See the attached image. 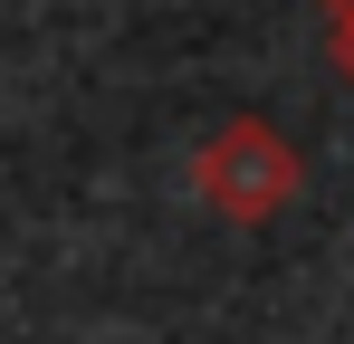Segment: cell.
I'll return each mask as SVG.
<instances>
[{
	"label": "cell",
	"mask_w": 354,
	"mask_h": 344,
	"mask_svg": "<svg viewBox=\"0 0 354 344\" xmlns=\"http://www.w3.org/2000/svg\"><path fill=\"white\" fill-rule=\"evenodd\" d=\"M297 182H306L297 144L278 134V124H259V115H230V124L201 134V153H192V191H201L221 220H239V229L278 220V211L297 201Z\"/></svg>",
	"instance_id": "6da1fadb"
},
{
	"label": "cell",
	"mask_w": 354,
	"mask_h": 344,
	"mask_svg": "<svg viewBox=\"0 0 354 344\" xmlns=\"http://www.w3.org/2000/svg\"><path fill=\"white\" fill-rule=\"evenodd\" d=\"M326 48H335V67L354 77V0H326Z\"/></svg>",
	"instance_id": "7a4b0ae2"
}]
</instances>
